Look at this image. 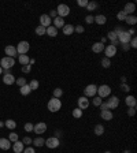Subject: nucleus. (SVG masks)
I'll return each mask as SVG.
<instances>
[{
	"label": "nucleus",
	"mask_w": 137,
	"mask_h": 153,
	"mask_svg": "<svg viewBox=\"0 0 137 153\" xmlns=\"http://www.w3.org/2000/svg\"><path fill=\"white\" fill-rule=\"evenodd\" d=\"M47 108H48V111H51V112H58V111L62 108V101L59 99L52 97V99L48 101Z\"/></svg>",
	"instance_id": "obj_1"
},
{
	"label": "nucleus",
	"mask_w": 137,
	"mask_h": 153,
	"mask_svg": "<svg viewBox=\"0 0 137 153\" xmlns=\"http://www.w3.org/2000/svg\"><path fill=\"white\" fill-rule=\"evenodd\" d=\"M98 96L100 99H106V97L111 96V88L108 85H100L98 86Z\"/></svg>",
	"instance_id": "obj_2"
},
{
	"label": "nucleus",
	"mask_w": 137,
	"mask_h": 153,
	"mask_svg": "<svg viewBox=\"0 0 137 153\" xmlns=\"http://www.w3.org/2000/svg\"><path fill=\"white\" fill-rule=\"evenodd\" d=\"M84 94H85V97H95L98 94V86L95 85V83H90V85L85 86Z\"/></svg>",
	"instance_id": "obj_3"
},
{
	"label": "nucleus",
	"mask_w": 137,
	"mask_h": 153,
	"mask_svg": "<svg viewBox=\"0 0 137 153\" xmlns=\"http://www.w3.org/2000/svg\"><path fill=\"white\" fill-rule=\"evenodd\" d=\"M17 52H18L19 55H26L28 54V51L30 49V44L28 43V41H19V44L17 46Z\"/></svg>",
	"instance_id": "obj_4"
},
{
	"label": "nucleus",
	"mask_w": 137,
	"mask_h": 153,
	"mask_svg": "<svg viewBox=\"0 0 137 153\" xmlns=\"http://www.w3.org/2000/svg\"><path fill=\"white\" fill-rule=\"evenodd\" d=\"M14 64H15V59L14 57H3L1 60H0V66H1V68H6V70H8V68L11 67H14Z\"/></svg>",
	"instance_id": "obj_5"
},
{
	"label": "nucleus",
	"mask_w": 137,
	"mask_h": 153,
	"mask_svg": "<svg viewBox=\"0 0 137 153\" xmlns=\"http://www.w3.org/2000/svg\"><path fill=\"white\" fill-rule=\"evenodd\" d=\"M56 12H58V17L60 18H65L70 14V7H68L67 4H59L58 8H56Z\"/></svg>",
	"instance_id": "obj_6"
},
{
	"label": "nucleus",
	"mask_w": 137,
	"mask_h": 153,
	"mask_svg": "<svg viewBox=\"0 0 137 153\" xmlns=\"http://www.w3.org/2000/svg\"><path fill=\"white\" fill-rule=\"evenodd\" d=\"M60 141H59L58 137H50L48 139H45V144L44 145H47L50 149H55V148H58Z\"/></svg>",
	"instance_id": "obj_7"
},
{
	"label": "nucleus",
	"mask_w": 137,
	"mask_h": 153,
	"mask_svg": "<svg viewBox=\"0 0 137 153\" xmlns=\"http://www.w3.org/2000/svg\"><path fill=\"white\" fill-rule=\"evenodd\" d=\"M119 105V99L115 96H108V100H107V107L108 109H115L118 108Z\"/></svg>",
	"instance_id": "obj_8"
},
{
	"label": "nucleus",
	"mask_w": 137,
	"mask_h": 153,
	"mask_svg": "<svg viewBox=\"0 0 137 153\" xmlns=\"http://www.w3.org/2000/svg\"><path fill=\"white\" fill-rule=\"evenodd\" d=\"M130 40H132V36H130L128 32H125V30H122V32L118 34V41L121 44H129Z\"/></svg>",
	"instance_id": "obj_9"
},
{
	"label": "nucleus",
	"mask_w": 137,
	"mask_h": 153,
	"mask_svg": "<svg viewBox=\"0 0 137 153\" xmlns=\"http://www.w3.org/2000/svg\"><path fill=\"white\" fill-rule=\"evenodd\" d=\"M33 131L36 133V134H44V133L47 131V125L44 122H40L36 126H33Z\"/></svg>",
	"instance_id": "obj_10"
},
{
	"label": "nucleus",
	"mask_w": 137,
	"mask_h": 153,
	"mask_svg": "<svg viewBox=\"0 0 137 153\" xmlns=\"http://www.w3.org/2000/svg\"><path fill=\"white\" fill-rule=\"evenodd\" d=\"M104 54H106V56L104 57H112L114 55L117 54V46H114V45H107V46H104Z\"/></svg>",
	"instance_id": "obj_11"
},
{
	"label": "nucleus",
	"mask_w": 137,
	"mask_h": 153,
	"mask_svg": "<svg viewBox=\"0 0 137 153\" xmlns=\"http://www.w3.org/2000/svg\"><path fill=\"white\" fill-rule=\"evenodd\" d=\"M51 22H52V19L48 17V14H43L40 17V25L44 26L45 29H47L48 26H51Z\"/></svg>",
	"instance_id": "obj_12"
},
{
	"label": "nucleus",
	"mask_w": 137,
	"mask_h": 153,
	"mask_svg": "<svg viewBox=\"0 0 137 153\" xmlns=\"http://www.w3.org/2000/svg\"><path fill=\"white\" fill-rule=\"evenodd\" d=\"M88 107H89V100H88L85 96L79 97L78 99V108L79 109H87Z\"/></svg>",
	"instance_id": "obj_13"
},
{
	"label": "nucleus",
	"mask_w": 137,
	"mask_h": 153,
	"mask_svg": "<svg viewBox=\"0 0 137 153\" xmlns=\"http://www.w3.org/2000/svg\"><path fill=\"white\" fill-rule=\"evenodd\" d=\"M4 52H6V55H7L8 57H15L17 55H18V52H17V48H15V46H12V45L6 46Z\"/></svg>",
	"instance_id": "obj_14"
},
{
	"label": "nucleus",
	"mask_w": 137,
	"mask_h": 153,
	"mask_svg": "<svg viewBox=\"0 0 137 153\" xmlns=\"http://www.w3.org/2000/svg\"><path fill=\"white\" fill-rule=\"evenodd\" d=\"M3 82L6 85H12V83H15V77L12 74H10V73H6L3 77Z\"/></svg>",
	"instance_id": "obj_15"
},
{
	"label": "nucleus",
	"mask_w": 137,
	"mask_h": 153,
	"mask_svg": "<svg viewBox=\"0 0 137 153\" xmlns=\"http://www.w3.org/2000/svg\"><path fill=\"white\" fill-rule=\"evenodd\" d=\"M107 37H108V40L111 41V45L117 46V44L119 43V41H118V34H117V33L112 30V32H110V33L107 34Z\"/></svg>",
	"instance_id": "obj_16"
},
{
	"label": "nucleus",
	"mask_w": 137,
	"mask_h": 153,
	"mask_svg": "<svg viewBox=\"0 0 137 153\" xmlns=\"http://www.w3.org/2000/svg\"><path fill=\"white\" fill-rule=\"evenodd\" d=\"M92 51H93L95 54H100V52H103L104 51V44L103 43H95L93 45H92Z\"/></svg>",
	"instance_id": "obj_17"
},
{
	"label": "nucleus",
	"mask_w": 137,
	"mask_h": 153,
	"mask_svg": "<svg viewBox=\"0 0 137 153\" xmlns=\"http://www.w3.org/2000/svg\"><path fill=\"white\" fill-rule=\"evenodd\" d=\"M23 144H22V141H17V142H14V145H12V150H14L15 153H22L23 152Z\"/></svg>",
	"instance_id": "obj_18"
},
{
	"label": "nucleus",
	"mask_w": 137,
	"mask_h": 153,
	"mask_svg": "<svg viewBox=\"0 0 137 153\" xmlns=\"http://www.w3.org/2000/svg\"><path fill=\"white\" fill-rule=\"evenodd\" d=\"M11 148V144L7 138H0V149L1 150H8Z\"/></svg>",
	"instance_id": "obj_19"
},
{
	"label": "nucleus",
	"mask_w": 137,
	"mask_h": 153,
	"mask_svg": "<svg viewBox=\"0 0 137 153\" xmlns=\"http://www.w3.org/2000/svg\"><path fill=\"white\" fill-rule=\"evenodd\" d=\"M134 10H136V6H134V3H128L122 11H123V12H125L126 15H129V14H133Z\"/></svg>",
	"instance_id": "obj_20"
},
{
	"label": "nucleus",
	"mask_w": 137,
	"mask_h": 153,
	"mask_svg": "<svg viewBox=\"0 0 137 153\" xmlns=\"http://www.w3.org/2000/svg\"><path fill=\"white\" fill-rule=\"evenodd\" d=\"M125 104H126L128 107H136V104H137V101H136V97L134 96H128L126 99H125Z\"/></svg>",
	"instance_id": "obj_21"
},
{
	"label": "nucleus",
	"mask_w": 137,
	"mask_h": 153,
	"mask_svg": "<svg viewBox=\"0 0 137 153\" xmlns=\"http://www.w3.org/2000/svg\"><path fill=\"white\" fill-rule=\"evenodd\" d=\"M45 34H48L50 37H56L58 36V29L55 28V26H48L47 28V32H45Z\"/></svg>",
	"instance_id": "obj_22"
},
{
	"label": "nucleus",
	"mask_w": 137,
	"mask_h": 153,
	"mask_svg": "<svg viewBox=\"0 0 137 153\" xmlns=\"http://www.w3.org/2000/svg\"><path fill=\"white\" fill-rule=\"evenodd\" d=\"M100 116L103 120H111L112 119V112L110 109H106V111H101L100 112Z\"/></svg>",
	"instance_id": "obj_23"
},
{
	"label": "nucleus",
	"mask_w": 137,
	"mask_h": 153,
	"mask_svg": "<svg viewBox=\"0 0 137 153\" xmlns=\"http://www.w3.org/2000/svg\"><path fill=\"white\" fill-rule=\"evenodd\" d=\"M30 92H32V89H30L29 83H26V85H23L22 88H19V93H21L22 96H28Z\"/></svg>",
	"instance_id": "obj_24"
},
{
	"label": "nucleus",
	"mask_w": 137,
	"mask_h": 153,
	"mask_svg": "<svg viewBox=\"0 0 137 153\" xmlns=\"http://www.w3.org/2000/svg\"><path fill=\"white\" fill-rule=\"evenodd\" d=\"M62 29H63V34H66V36H70L74 33V26L73 25H65Z\"/></svg>",
	"instance_id": "obj_25"
},
{
	"label": "nucleus",
	"mask_w": 137,
	"mask_h": 153,
	"mask_svg": "<svg viewBox=\"0 0 137 153\" xmlns=\"http://www.w3.org/2000/svg\"><path fill=\"white\" fill-rule=\"evenodd\" d=\"M54 26L56 29H58V28H63V26H65V19L60 18V17H56V18L54 19Z\"/></svg>",
	"instance_id": "obj_26"
},
{
	"label": "nucleus",
	"mask_w": 137,
	"mask_h": 153,
	"mask_svg": "<svg viewBox=\"0 0 137 153\" xmlns=\"http://www.w3.org/2000/svg\"><path fill=\"white\" fill-rule=\"evenodd\" d=\"M125 22H126L128 25H130V26H134L136 25V22H137V18L134 17V15H128L126 18H125Z\"/></svg>",
	"instance_id": "obj_27"
},
{
	"label": "nucleus",
	"mask_w": 137,
	"mask_h": 153,
	"mask_svg": "<svg viewBox=\"0 0 137 153\" xmlns=\"http://www.w3.org/2000/svg\"><path fill=\"white\" fill-rule=\"evenodd\" d=\"M95 22H96L98 25H104L106 22H107V18H106L104 15H96V17H95Z\"/></svg>",
	"instance_id": "obj_28"
},
{
	"label": "nucleus",
	"mask_w": 137,
	"mask_h": 153,
	"mask_svg": "<svg viewBox=\"0 0 137 153\" xmlns=\"http://www.w3.org/2000/svg\"><path fill=\"white\" fill-rule=\"evenodd\" d=\"M29 56L28 55H19V63L22 64V66H26V64H29Z\"/></svg>",
	"instance_id": "obj_29"
},
{
	"label": "nucleus",
	"mask_w": 137,
	"mask_h": 153,
	"mask_svg": "<svg viewBox=\"0 0 137 153\" xmlns=\"http://www.w3.org/2000/svg\"><path fill=\"white\" fill-rule=\"evenodd\" d=\"M4 126L7 128H10V130H14V128L17 127V123H15V120H12V119H8V120H6Z\"/></svg>",
	"instance_id": "obj_30"
},
{
	"label": "nucleus",
	"mask_w": 137,
	"mask_h": 153,
	"mask_svg": "<svg viewBox=\"0 0 137 153\" xmlns=\"http://www.w3.org/2000/svg\"><path fill=\"white\" fill-rule=\"evenodd\" d=\"M104 133V126L103 125H96L95 126V134L96 135H101Z\"/></svg>",
	"instance_id": "obj_31"
},
{
	"label": "nucleus",
	"mask_w": 137,
	"mask_h": 153,
	"mask_svg": "<svg viewBox=\"0 0 137 153\" xmlns=\"http://www.w3.org/2000/svg\"><path fill=\"white\" fill-rule=\"evenodd\" d=\"M45 32H47V29L44 28V26H41V25H39L36 28V34H37V36H44Z\"/></svg>",
	"instance_id": "obj_32"
},
{
	"label": "nucleus",
	"mask_w": 137,
	"mask_h": 153,
	"mask_svg": "<svg viewBox=\"0 0 137 153\" xmlns=\"http://www.w3.org/2000/svg\"><path fill=\"white\" fill-rule=\"evenodd\" d=\"M32 144H34V146H39V148H41V146L45 144V139H43V138H36V139H33V142Z\"/></svg>",
	"instance_id": "obj_33"
},
{
	"label": "nucleus",
	"mask_w": 137,
	"mask_h": 153,
	"mask_svg": "<svg viewBox=\"0 0 137 153\" xmlns=\"http://www.w3.org/2000/svg\"><path fill=\"white\" fill-rule=\"evenodd\" d=\"M39 81L37 79H33V81H30V83H29V86H30V89L32 90H37L39 89Z\"/></svg>",
	"instance_id": "obj_34"
},
{
	"label": "nucleus",
	"mask_w": 137,
	"mask_h": 153,
	"mask_svg": "<svg viewBox=\"0 0 137 153\" xmlns=\"http://www.w3.org/2000/svg\"><path fill=\"white\" fill-rule=\"evenodd\" d=\"M101 103H103V99H100L99 96H95V99H92V104H93L95 107H99Z\"/></svg>",
	"instance_id": "obj_35"
},
{
	"label": "nucleus",
	"mask_w": 137,
	"mask_h": 153,
	"mask_svg": "<svg viewBox=\"0 0 137 153\" xmlns=\"http://www.w3.org/2000/svg\"><path fill=\"white\" fill-rule=\"evenodd\" d=\"M96 8H98V3H96V1H89V3H88V6H87L88 11H93V10H96Z\"/></svg>",
	"instance_id": "obj_36"
},
{
	"label": "nucleus",
	"mask_w": 137,
	"mask_h": 153,
	"mask_svg": "<svg viewBox=\"0 0 137 153\" xmlns=\"http://www.w3.org/2000/svg\"><path fill=\"white\" fill-rule=\"evenodd\" d=\"M62 96H63V90H62L60 88H56V89L54 90V97L55 99H60Z\"/></svg>",
	"instance_id": "obj_37"
},
{
	"label": "nucleus",
	"mask_w": 137,
	"mask_h": 153,
	"mask_svg": "<svg viewBox=\"0 0 137 153\" xmlns=\"http://www.w3.org/2000/svg\"><path fill=\"white\" fill-rule=\"evenodd\" d=\"M101 66H103L104 68L110 67V66H111V62H110V59H108V57H103V59H101Z\"/></svg>",
	"instance_id": "obj_38"
},
{
	"label": "nucleus",
	"mask_w": 137,
	"mask_h": 153,
	"mask_svg": "<svg viewBox=\"0 0 137 153\" xmlns=\"http://www.w3.org/2000/svg\"><path fill=\"white\" fill-rule=\"evenodd\" d=\"M18 134H17V133H11L10 135H8V141H10V142H17V141H18Z\"/></svg>",
	"instance_id": "obj_39"
},
{
	"label": "nucleus",
	"mask_w": 137,
	"mask_h": 153,
	"mask_svg": "<svg viewBox=\"0 0 137 153\" xmlns=\"http://www.w3.org/2000/svg\"><path fill=\"white\" fill-rule=\"evenodd\" d=\"M73 116L79 119V117L82 116V109H79V108H76V109H73Z\"/></svg>",
	"instance_id": "obj_40"
},
{
	"label": "nucleus",
	"mask_w": 137,
	"mask_h": 153,
	"mask_svg": "<svg viewBox=\"0 0 137 153\" xmlns=\"http://www.w3.org/2000/svg\"><path fill=\"white\" fill-rule=\"evenodd\" d=\"M128 15L123 12V11H119L118 14H117V18H118V21H125V18H126Z\"/></svg>",
	"instance_id": "obj_41"
},
{
	"label": "nucleus",
	"mask_w": 137,
	"mask_h": 153,
	"mask_svg": "<svg viewBox=\"0 0 137 153\" xmlns=\"http://www.w3.org/2000/svg\"><path fill=\"white\" fill-rule=\"evenodd\" d=\"M15 82H17V85H18L19 88H22L23 85H26V79H25V78H18Z\"/></svg>",
	"instance_id": "obj_42"
},
{
	"label": "nucleus",
	"mask_w": 137,
	"mask_h": 153,
	"mask_svg": "<svg viewBox=\"0 0 137 153\" xmlns=\"http://www.w3.org/2000/svg\"><path fill=\"white\" fill-rule=\"evenodd\" d=\"M88 3H89V0H78L77 1V4H78L79 7H87Z\"/></svg>",
	"instance_id": "obj_43"
},
{
	"label": "nucleus",
	"mask_w": 137,
	"mask_h": 153,
	"mask_svg": "<svg viewBox=\"0 0 137 153\" xmlns=\"http://www.w3.org/2000/svg\"><path fill=\"white\" fill-rule=\"evenodd\" d=\"M23 128H25L26 133H30V131H33V125L32 123H26V125L23 126Z\"/></svg>",
	"instance_id": "obj_44"
},
{
	"label": "nucleus",
	"mask_w": 137,
	"mask_h": 153,
	"mask_svg": "<svg viewBox=\"0 0 137 153\" xmlns=\"http://www.w3.org/2000/svg\"><path fill=\"white\" fill-rule=\"evenodd\" d=\"M85 22H87L88 25H90V23H93V22H95V17H93V15H88L87 18H85Z\"/></svg>",
	"instance_id": "obj_45"
},
{
	"label": "nucleus",
	"mask_w": 137,
	"mask_h": 153,
	"mask_svg": "<svg viewBox=\"0 0 137 153\" xmlns=\"http://www.w3.org/2000/svg\"><path fill=\"white\" fill-rule=\"evenodd\" d=\"M32 142H33V139L29 138V137H25V138L22 139V144H23V145H30Z\"/></svg>",
	"instance_id": "obj_46"
},
{
	"label": "nucleus",
	"mask_w": 137,
	"mask_h": 153,
	"mask_svg": "<svg viewBox=\"0 0 137 153\" xmlns=\"http://www.w3.org/2000/svg\"><path fill=\"white\" fill-rule=\"evenodd\" d=\"M121 90H123V92H129L130 86L128 85V83H121Z\"/></svg>",
	"instance_id": "obj_47"
},
{
	"label": "nucleus",
	"mask_w": 137,
	"mask_h": 153,
	"mask_svg": "<svg viewBox=\"0 0 137 153\" xmlns=\"http://www.w3.org/2000/svg\"><path fill=\"white\" fill-rule=\"evenodd\" d=\"M129 44H130L129 46H132V48H137V38H136V37H133V38L130 40Z\"/></svg>",
	"instance_id": "obj_48"
},
{
	"label": "nucleus",
	"mask_w": 137,
	"mask_h": 153,
	"mask_svg": "<svg viewBox=\"0 0 137 153\" xmlns=\"http://www.w3.org/2000/svg\"><path fill=\"white\" fill-rule=\"evenodd\" d=\"M48 17H50V18H56V17H58V12H56V10H51L50 11V14H48Z\"/></svg>",
	"instance_id": "obj_49"
},
{
	"label": "nucleus",
	"mask_w": 137,
	"mask_h": 153,
	"mask_svg": "<svg viewBox=\"0 0 137 153\" xmlns=\"http://www.w3.org/2000/svg\"><path fill=\"white\" fill-rule=\"evenodd\" d=\"M30 70H32V66H30V64H26V66L22 67V73H30Z\"/></svg>",
	"instance_id": "obj_50"
},
{
	"label": "nucleus",
	"mask_w": 137,
	"mask_h": 153,
	"mask_svg": "<svg viewBox=\"0 0 137 153\" xmlns=\"http://www.w3.org/2000/svg\"><path fill=\"white\" fill-rule=\"evenodd\" d=\"M128 114H129V116H134V114H136V107H130L129 109H128Z\"/></svg>",
	"instance_id": "obj_51"
},
{
	"label": "nucleus",
	"mask_w": 137,
	"mask_h": 153,
	"mask_svg": "<svg viewBox=\"0 0 137 153\" xmlns=\"http://www.w3.org/2000/svg\"><path fill=\"white\" fill-rule=\"evenodd\" d=\"M74 32L76 33H84V26H81V25L76 26V28H74Z\"/></svg>",
	"instance_id": "obj_52"
},
{
	"label": "nucleus",
	"mask_w": 137,
	"mask_h": 153,
	"mask_svg": "<svg viewBox=\"0 0 137 153\" xmlns=\"http://www.w3.org/2000/svg\"><path fill=\"white\" fill-rule=\"evenodd\" d=\"M23 153H36V150L33 149V148H26V149H23Z\"/></svg>",
	"instance_id": "obj_53"
},
{
	"label": "nucleus",
	"mask_w": 137,
	"mask_h": 153,
	"mask_svg": "<svg viewBox=\"0 0 137 153\" xmlns=\"http://www.w3.org/2000/svg\"><path fill=\"white\" fill-rule=\"evenodd\" d=\"M99 107L101 108V111H106V109H108V107H107V103H101Z\"/></svg>",
	"instance_id": "obj_54"
},
{
	"label": "nucleus",
	"mask_w": 137,
	"mask_h": 153,
	"mask_svg": "<svg viewBox=\"0 0 137 153\" xmlns=\"http://www.w3.org/2000/svg\"><path fill=\"white\" fill-rule=\"evenodd\" d=\"M128 33H129L130 36H133V34H134V33H136V32H134V29H130V30H129V32H128Z\"/></svg>",
	"instance_id": "obj_55"
},
{
	"label": "nucleus",
	"mask_w": 137,
	"mask_h": 153,
	"mask_svg": "<svg viewBox=\"0 0 137 153\" xmlns=\"http://www.w3.org/2000/svg\"><path fill=\"white\" fill-rule=\"evenodd\" d=\"M122 46H123V49L126 51L128 48H129V44H122Z\"/></svg>",
	"instance_id": "obj_56"
},
{
	"label": "nucleus",
	"mask_w": 137,
	"mask_h": 153,
	"mask_svg": "<svg viewBox=\"0 0 137 153\" xmlns=\"http://www.w3.org/2000/svg\"><path fill=\"white\" fill-rule=\"evenodd\" d=\"M3 126H4V123H3V122H1V120H0V128L3 127Z\"/></svg>",
	"instance_id": "obj_57"
},
{
	"label": "nucleus",
	"mask_w": 137,
	"mask_h": 153,
	"mask_svg": "<svg viewBox=\"0 0 137 153\" xmlns=\"http://www.w3.org/2000/svg\"><path fill=\"white\" fill-rule=\"evenodd\" d=\"M1 73H3V68H1V66H0V74H1Z\"/></svg>",
	"instance_id": "obj_58"
},
{
	"label": "nucleus",
	"mask_w": 137,
	"mask_h": 153,
	"mask_svg": "<svg viewBox=\"0 0 137 153\" xmlns=\"http://www.w3.org/2000/svg\"><path fill=\"white\" fill-rule=\"evenodd\" d=\"M104 153H112V152H110V150H107V152H104Z\"/></svg>",
	"instance_id": "obj_59"
}]
</instances>
